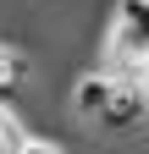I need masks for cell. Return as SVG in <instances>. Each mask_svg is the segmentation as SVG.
<instances>
[{
  "label": "cell",
  "mask_w": 149,
  "mask_h": 154,
  "mask_svg": "<svg viewBox=\"0 0 149 154\" xmlns=\"http://www.w3.org/2000/svg\"><path fill=\"white\" fill-rule=\"evenodd\" d=\"M105 72L149 88V0H116V17L105 28Z\"/></svg>",
  "instance_id": "6da1fadb"
},
{
  "label": "cell",
  "mask_w": 149,
  "mask_h": 154,
  "mask_svg": "<svg viewBox=\"0 0 149 154\" xmlns=\"http://www.w3.org/2000/svg\"><path fill=\"white\" fill-rule=\"evenodd\" d=\"M149 121V88H138V83H122L116 77V94H110V105L100 110V132H110V138H133V132Z\"/></svg>",
  "instance_id": "7a4b0ae2"
},
{
  "label": "cell",
  "mask_w": 149,
  "mask_h": 154,
  "mask_svg": "<svg viewBox=\"0 0 149 154\" xmlns=\"http://www.w3.org/2000/svg\"><path fill=\"white\" fill-rule=\"evenodd\" d=\"M110 94H116V72H105V66L83 72L78 83H72V116H78V121H100V110L110 105Z\"/></svg>",
  "instance_id": "3957f363"
},
{
  "label": "cell",
  "mask_w": 149,
  "mask_h": 154,
  "mask_svg": "<svg viewBox=\"0 0 149 154\" xmlns=\"http://www.w3.org/2000/svg\"><path fill=\"white\" fill-rule=\"evenodd\" d=\"M28 83V50L0 38V99H17V88Z\"/></svg>",
  "instance_id": "277c9868"
},
{
  "label": "cell",
  "mask_w": 149,
  "mask_h": 154,
  "mask_svg": "<svg viewBox=\"0 0 149 154\" xmlns=\"http://www.w3.org/2000/svg\"><path fill=\"white\" fill-rule=\"evenodd\" d=\"M17 149H22V127L11 110H0V154H17Z\"/></svg>",
  "instance_id": "5b68a950"
},
{
  "label": "cell",
  "mask_w": 149,
  "mask_h": 154,
  "mask_svg": "<svg viewBox=\"0 0 149 154\" xmlns=\"http://www.w3.org/2000/svg\"><path fill=\"white\" fill-rule=\"evenodd\" d=\"M17 154H66V149L55 143V138H22V149H17Z\"/></svg>",
  "instance_id": "8992f818"
}]
</instances>
